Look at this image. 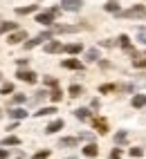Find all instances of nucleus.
<instances>
[{
  "label": "nucleus",
  "mask_w": 146,
  "mask_h": 159,
  "mask_svg": "<svg viewBox=\"0 0 146 159\" xmlns=\"http://www.w3.org/2000/svg\"><path fill=\"white\" fill-rule=\"evenodd\" d=\"M56 14H59V7H54L52 11L38 14V16H36V23H40V25H52V23H54V18H56Z\"/></svg>",
  "instance_id": "1"
},
{
  "label": "nucleus",
  "mask_w": 146,
  "mask_h": 159,
  "mask_svg": "<svg viewBox=\"0 0 146 159\" xmlns=\"http://www.w3.org/2000/svg\"><path fill=\"white\" fill-rule=\"evenodd\" d=\"M119 16L121 18H135V16H146V9L142 7V5H137V7H133V9H126V11H119Z\"/></svg>",
  "instance_id": "2"
},
{
  "label": "nucleus",
  "mask_w": 146,
  "mask_h": 159,
  "mask_svg": "<svg viewBox=\"0 0 146 159\" xmlns=\"http://www.w3.org/2000/svg\"><path fill=\"white\" fill-rule=\"evenodd\" d=\"M83 25H59L52 29V34H72V31H79Z\"/></svg>",
  "instance_id": "3"
},
{
  "label": "nucleus",
  "mask_w": 146,
  "mask_h": 159,
  "mask_svg": "<svg viewBox=\"0 0 146 159\" xmlns=\"http://www.w3.org/2000/svg\"><path fill=\"white\" fill-rule=\"evenodd\" d=\"M52 36V31H45V34H40V36H36V38H32V40H27L25 43V49H32V47H36V45H40L43 40H47Z\"/></svg>",
  "instance_id": "4"
},
{
  "label": "nucleus",
  "mask_w": 146,
  "mask_h": 159,
  "mask_svg": "<svg viewBox=\"0 0 146 159\" xmlns=\"http://www.w3.org/2000/svg\"><path fill=\"white\" fill-rule=\"evenodd\" d=\"M81 5H83V0H63V2H61V7H63L65 11H79Z\"/></svg>",
  "instance_id": "5"
},
{
  "label": "nucleus",
  "mask_w": 146,
  "mask_h": 159,
  "mask_svg": "<svg viewBox=\"0 0 146 159\" xmlns=\"http://www.w3.org/2000/svg\"><path fill=\"white\" fill-rule=\"evenodd\" d=\"M16 76H18L20 81H25V83H36V74H34L32 70H18Z\"/></svg>",
  "instance_id": "6"
},
{
  "label": "nucleus",
  "mask_w": 146,
  "mask_h": 159,
  "mask_svg": "<svg viewBox=\"0 0 146 159\" xmlns=\"http://www.w3.org/2000/svg\"><path fill=\"white\" fill-rule=\"evenodd\" d=\"M25 38H27V31L18 29V31H14V34L7 38V43H9V45H16V43H20V40H25Z\"/></svg>",
  "instance_id": "7"
},
{
  "label": "nucleus",
  "mask_w": 146,
  "mask_h": 159,
  "mask_svg": "<svg viewBox=\"0 0 146 159\" xmlns=\"http://www.w3.org/2000/svg\"><path fill=\"white\" fill-rule=\"evenodd\" d=\"M45 52H47V54H56V52H65V47L61 45L59 40H52V43L45 45Z\"/></svg>",
  "instance_id": "8"
},
{
  "label": "nucleus",
  "mask_w": 146,
  "mask_h": 159,
  "mask_svg": "<svg viewBox=\"0 0 146 159\" xmlns=\"http://www.w3.org/2000/svg\"><path fill=\"white\" fill-rule=\"evenodd\" d=\"M61 128H63V119H54V121L45 128V132H47V134H54V132H59Z\"/></svg>",
  "instance_id": "9"
},
{
  "label": "nucleus",
  "mask_w": 146,
  "mask_h": 159,
  "mask_svg": "<svg viewBox=\"0 0 146 159\" xmlns=\"http://www.w3.org/2000/svg\"><path fill=\"white\" fill-rule=\"evenodd\" d=\"M92 125H95V130H97L99 134H106V132H108V123L103 121V119H92Z\"/></svg>",
  "instance_id": "10"
},
{
  "label": "nucleus",
  "mask_w": 146,
  "mask_h": 159,
  "mask_svg": "<svg viewBox=\"0 0 146 159\" xmlns=\"http://www.w3.org/2000/svg\"><path fill=\"white\" fill-rule=\"evenodd\" d=\"M61 65H63V67H68V70H81V67H83L77 58H68V61H63V63H61Z\"/></svg>",
  "instance_id": "11"
},
{
  "label": "nucleus",
  "mask_w": 146,
  "mask_h": 159,
  "mask_svg": "<svg viewBox=\"0 0 146 159\" xmlns=\"http://www.w3.org/2000/svg\"><path fill=\"white\" fill-rule=\"evenodd\" d=\"M83 155H86V157H97L99 155V148L95 143H88L86 148H83Z\"/></svg>",
  "instance_id": "12"
},
{
  "label": "nucleus",
  "mask_w": 146,
  "mask_h": 159,
  "mask_svg": "<svg viewBox=\"0 0 146 159\" xmlns=\"http://www.w3.org/2000/svg\"><path fill=\"white\" fill-rule=\"evenodd\" d=\"M146 105V94H135L133 97V108H144Z\"/></svg>",
  "instance_id": "13"
},
{
  "label": "nucleus",
  "mask_w": 146,
  "mask_h": 159,
  "mask_svg": "<svg viewBox=\"0 0 146 159\" xmlns=\"http://www.w3.org/2000/svg\"><path fill=\"white\" fill-rule=\"evenodd\" d=\"M106 11L119 14V2H117V0H108V2H106Z\"/></svg>",
  "instance_id": "14"
},
{
  "label": "nucleus",
  "mask_w": 146,
  "mask_h": 159,
  "mask_svg": "<svg viewBox=\"0 0 146 159\" xmlns=\"http://www.w3.org/2000/svg\"><path fill=\"white\" fill-rule=\"evenodd\" d=\"M74 116H77V119H81V121H86V119H90V110L79 108V110H74Z\"/></svg>",
  "instance_id": "15"
},
{
  "label": "nucleus",
  "mask_w": 146,
  "mask_h": 159,
  "mask_svg": "<svg viewBox=\"0 0 146 159\" xmlns=\"http://www.w3.org/2000/svg\"><path fill=\"white\" fill-rule=\"evenodd\" d=\"M81 49H83V45H81V43H72V45H65V52H68V54H79Z\"/></svg>",
  "instance_id": "16"
},
{
  "label": "nucleus",
  "mask_w": 146,
  "mask_h": 159,
  "mask_svg": "<svg viewBox=\"0 0 146 159\" xmlns=\"http://www.w3.org/2000/svg\"><path fill=\"white\" fill-rule=\"evenodd\" d=\"M77 143H79V139H74V137H68V139H61V141H59L61 148H65V146L70 148V146H77Z\"/></svg>",
  "instance_id": "17"
},
{
  "label": "nucleus",
  "mask_w": 146,
  "mask_h": 159,
  "mask_svg": "<svg viewBox=\"0 0 146 159\" xmlns=\"http://www.w3.org/2000/svg\"><path fill=\"white\" fill-rule=\"evenodd\" d=\"M0 143H2V146H18L20 139H18V137H5V139L0 141Z\"/></svg>",
  "instance_id": "18"
},
{
  "label": "nucleus",
  "mask_w": 146,
  "mask_h": 159,
  "mask_svg": "<svg viewBox=\"0 0 146 159\" xmlns=\"http://www.w3.org/2000/svg\"><path fill=\"white\" fill-rule=\"evenodd\" d=\"M32 11H36V5H29V7H18V9H16V14H20V16L32 14Z\"/></svg>",
  "instance_id": "19"
},
{
  "label": "nucleus",
  "mask_w": 146,
  "mask_h": 159,
  "mask_svg": "<svg viewBox=\"0 0 146 159\" xmlns=\"http://www.w3.org/2000/svg\"><path fill=\"white\" fill-rule=\"evenodd\" d=\"M12 29H16V23H0V34H7Z\"/></svg>",
  "instance_id": "20"
},
{
  "label": "nucleus",
  "mask_w": 146,
  "mask_h": 159,
  "mask_svg": "<svg viewBox=\"0 0 146 159\" xmlns=\"http://www.w3.org/2000/svg\"><path fill=\"white\" fill-rule=\"evenodd\" d=\"M9 116H14V119H25V116H27V112H25V110H20V108H16V110H12V112H9Z\"/></svg>",
  "instance_id": "21"
},
{
  "label": "nucleus",
  "mask_w": 146,
  "mask_h": 159,
  "mask_svg": "<svg viewBox=\"0 0 146 159\" xmlns=\"http://www.w3.org/2000/svg\"><path fill=\"white\" fill-rule=\"evenodd\" d=\"M56 112V108H40L38 112H34L36 116H47V114H54Z\"/></svg>",
  "instance_id": "22"
},
{
  "label": "nucleus",
  "mask_w": 146,
  "mask_h": 159,
  "mask_svg": "<svg viewBox=\"0 0 146 159\" xmlns=\"http://www.w3.org/2000/svg\"><path fill=\"white\" fill-rule=\"evenodd\" d=\"M81 94H83L81 85H70V97H81Z\"/></svg>",
  "instance_id": "23"
},
{
  "label": "nucleus",
  "mask_w": 146,
  "mask_h": 159,
  "mask_svg": "<svg viewBox=\"0 0 146 159\" xmlns=\"http://www.w3.org/2000/svg\"><path fill=\"white\" fill-rule=\"evenodd\" d=\"M119 45L126 47V49H130V38H128L126 34H121V36H119Z\"/></svg>",
  "instance_id": "24"
},
{
  "label": "nucleus",
  "mask_w": 146,
  "mask_h": 159,
  "mask_svg": "<svg viewBox=\"0 0 146 159\" xmlns=\"http://www.w3.org/2000/svg\"><path fill=\"white\" fill-rule=\"evenodd\" d=\"M128 139V134L126 132H124V130H119L117 134H115V141H117V143H124V141H126Z\"/></svg>",
  "instance_id": "25"
},
{
  "label": "nucleus",
  "mask_w": 146,
  "mask_h": 159,
  "mask_svg": "<svg viewBox=\"0 0 146 159\" xmlns=\"http://www.w3.org/2000/svg\"><path fill=\"white\" fill-rule=\"evenodd\" d=\"M115 90H117V88H115L112 83H106V85H101V88H99V92H101V94H106V92H115Z\"/></svg>",
  "instance_id": "26"
},
{
  "label": "nucleus",
  "mask_w": 146,
  "mask_h": 159,
  "mask_svg": "<svg viewBox=\"0 0 146 159\" xmlns=\"http://www.w3.org/2000/svg\"><path fill=\"white\" fill-rule=\"evenodd\" d=\"M49 97H52V101H54V103H59V101H61V97H63V92H61V90H54V92L49 94Z\"/></svg>",
  "instance_id": "27"
},
{
  "label": "nucleus",
  "mask_w": 146,
  "mask_h": 159,
  "mask_svg": "<svg viewBox=\"0 0 146 159\" xmlns=\"http://www.w3.org/2000/svg\"><path fill=\"white\" fill-rule=\"evenodd\" d=\"M133 65H135V67H146V56L135 58V61H133Z\"/></svg>",
  "instance_id": "28"
},
{
  "label": "nucleus",
  "mask_w": 146,
  "mask_h": 159,
  "mask_svg": "<svg viewBox=\"0 0 146 159\" xmlns=\"http://www.w3.org/2000/svg\"><path fill=\"white\" fill-rule=\"evenodd\" d=\"M47 157H49V150H38L34 155V159H47Z\"/></svg>",
  "instance_id": "29"
},
{
  "label": "nucleus",
  "mask_w": 146,
  "mask_h": 159,
  "mask_svg": "<svg viewBox=\"0 0 146 159\" xmlns=\"http://www.w3.org/2000/svg\"><path fill=\"white\" fill-rule=\"evenodd\" d=\"M86 56H88V61H97V58H99V52H97V49H90Z\"/></svg>",
  "instance_id": "30"
},
{
  "label": "nucleus",
  "mask_w": 146,
  "mask_h": 159,
  "mask_svg": "<svg viewBox=\"0 0 146 159\" xmlns=\"http://www.w3.org/2000/svg\"><path fill=\"white\" fill-rule=\"evenodd\" d=\"M9 92H14V85H12V83H5L2 90H0V94H9Z\"/></svg>",
  "instance_id": "31"
},
{
  "label": "nucleus",
  "mask_w": 146,
  "mask_h": 159,
  "mask_svg": "<svg viewBox=\"0 0 146 159\" xmlns=\"http://www.w3.org/2000/svg\"><path fill=\"white\" fill-rule=\"evenodd\" d=\"M142 155H144L142 148H130V157H142Z\"/></svg>",
  "instance_id": "32"
},
{
  "label": "nucleus",
  "mask_w": 146,
  "mask_h": 159,
  "mask_svg": "<svg viewBox=\"0 0 146 159\" xmlns=\"http://www.w3.org/2000/svg\"><path fill=\"white\" fill-rule=\"evenodd\" d=\"M110 159H121V150H117V148L110 150Z\"/></svg>",
  "instance_id": "33"
},
{
  "label": "nucleus",
  "mask_w": 146,
  "mask_h": 159,
  "mask_svg": "<svg viewBox=\"0 0 146 159\" xmlns=\"http://www.w3.org/2000/svg\"><path fill=\"white\" fill-rule=\"evenodd\" d=\"M14 103H25V94H16V97H14Z\"/></svg>",
  "instance_id": "34"
},
{
  "label": "nucleus",
  "mask_w": 146,
  "mask_h": 159,
  "mask_svg": "<svg viewBox=\"0 0 146 159\" xmlns=\"http://www.w3.org/2000/svg\"><path fill=\"white\" fill-rule=\"evenodd\" d=\"M45 83H47V85H56V79H52V76H49V79H45Z\"/></svg>",
  "instance_id": "35"
},
{
  "label": "nucleus",
  "mask_w": 146,
  "mask_h": 159,
  "mask_svg": "<svg viewBox=\"0 0 146 159\" xmlns=\"http://www.w3.org/2000/svg\"><path fill=\"white\" fill-rule=\"evenodd\" d=\"M7 157H9V152H7V150H2V148H0V159H7Z\"/></svg>",
  "instance_id": "36"
},
{
  "label": "nucleus",
  "mask_w": 146,
  "mask_h": 159,
  "mask_svg": "<svg viewBox=\"0 0 146 159\" xmlns=\"http://www.w3.org/2000/svg\"><path fill=\"white\" fill-rule=\"evenodd\" d=\"M139 40H142V43H146V31H142V34H139Z\"/></svg>",
  "instance_id": "37"
},
{
  "label": "nucleus",
  "mask_w": 146,
  "mask_h": 159,
  "mask_svg": "<svg viewBox=\"0 0 146 159\" xmlns=\"http://www.w3.org/2000/svg\"><path fill=\"white\" fill-rule=\"evenodd\" d=\"M0 114H2V112H0Z\"/></svg>",
  "instance_id": "38"
}]
</instances>
